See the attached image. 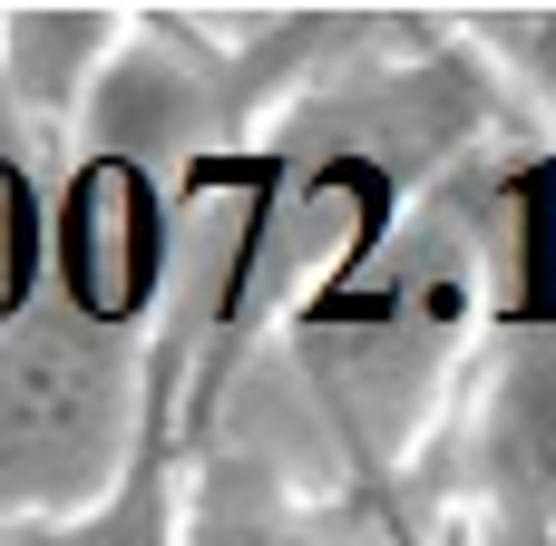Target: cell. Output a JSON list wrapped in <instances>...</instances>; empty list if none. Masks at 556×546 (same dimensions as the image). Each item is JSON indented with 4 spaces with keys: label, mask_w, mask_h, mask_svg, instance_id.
Segmentation results:
<instances>
[{
    "label": "cell",
    "mask_w": 556,
    "mask_h": 546,
    "mask_svg": "<svg viewBox=\"0 0 556 546\" xmlns=\"http://www.w3.org/2000/svg\"><path fill=\"white\" fill-rule=\"evenodd\" d=\"M127 39H137V20H117V10H0L10 107L29 127H49V137H78Z\"/></svg>",
    "instance_id": "2"
},
{
    "label": "cell",
    "mask_w": 556,
    "mask_h": 546,
    "mask_svg": "<svg viewBox=\"0 0 556 546\" xmlns=\"http://www.w3.org/2000/svg\"><path fill=\"white\" fill-rule=\"evenodd\" d=\"M469 546H556V313H498L469 371Z\"/></svg>",
    "instance_id": "1"
},
{
    "label": "cell",
    "mask_w": 556,
    "mask_h": 546,
    "mask_svg": "<svg viewBox=\"0 0 556 546\" xmlns=\"http://www.w3.org/2000/svg\"><path fill=\"white\" fill-rule=\"evenodd\" d=\"M479 39L498 49V68L538 98V117L556 127V10H498V20H479Z\"/></svg>",
    "instance_id": "4"
},
{
    "label": "cell",
    "mask_w": 556,
    "mask_h": 546,
    "mask_svg": "<svg viewBox=\"0 0 556 546\" xmlns=\"http://www.w3.org/2000/svg\"><path fill=\"white\" fill-rule=\"evenodd\" d=\"M176 528L186 546H342V528L303 498V479L264 449H205L195 469H176Z\"/></svg>",
    "instance_id": "3"
}]
</instances>
